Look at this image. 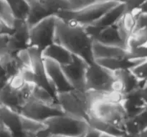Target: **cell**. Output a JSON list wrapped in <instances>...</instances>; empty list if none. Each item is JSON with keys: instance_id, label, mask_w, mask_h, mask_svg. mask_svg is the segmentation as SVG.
Returning a JSON list of instances; mask_svg holds the SVG:
<instances>
[{"instance_id": "37", "label": "cell", "mask_w": 147, "mask_h": 137, "mask_svg": "<svg viewBox=\"0 0 147 137\" xmlns=\"http://www.w3.org/2000/svg\"><path fill=\"white\" fill-rule=\"evenodd\" d=\"M142 89H143L144 92L145 93V94H146V96H147V80H145V81L142 83Z\"/></svg>"}, {"instance_id": "5", "label": "cell", "mask_w": 147, "mask_h": 137, "mask_svg": "<svg viewBox=\"0 0 147 137\" xmlns=\"http://www.w3.org/2000/svg\"><path fill=\"white\" fill-rule=\"evenodd\" d=\"M50 136H86L88 121L66 113L53 116L45 121Z\"/></svg>"}, {"instance_id": "21", "label": "cell", "mask_w": 147, "mask_h": 137, "mask_svg": "<svg viewBox=\"0 0 147 137\" xmlns=\"http://www.w3.org/2000/svg\"><path fill=\"white\" fill-rule=\"evenodd\" d=\"M0 63L4 67L8 79L20 74L23 69L22 65L16 55H5L0 58Z\"/></svg>"}, {"instance_id": "26", "label": "cell", "mask_w": 147, "mask_h": 137, "mask_svg": "<svg viewBox=\"0 0 147 137\" xmlns=\"http://www.w3.org/2000/svg\"><path fill=\"white\" fill-rule=\"evenodd\" d=\"M32 96L38 100L50 104H55L57 103L55 96L52 95L47 90L40 86H34L32 91Z\"/></svg>"}, {"instance_id": "28", "label": "cell", "mask_w": 147, "mask_h": 137, "mask_svg": "<svg viewBox=\"0 0 147 137\" xmlns=\"http://www.w3.org/2000/svg\"><path fill=\"white\" fill-rule=\"evenodd\" d=\"M0 17L12 27L14 17L4 0H0Z\"/></svg>"}, {"instance_id": "30", "label": "cell", "mask_w": 147, "mask_h": 137, "mask_svg": "<svg viewBox=\"0 0 147 137\" xmlns=\"http://www.w3.org/2000/svg\"><path fill=\"white\" fill-rule=\"evenodd\" d=\"M146 0H128L126 4V11H134L139 9L141 6L144 3Z\"/></svg>"}, {"instance_id": "11", "label": "cell", "mask_w": 147, "mask_h": 137, "mask_svg": "<svg viewBox=\"0 0 147 137\" xmlns=\"http://www.w3.org/2000/svg\"><path fill=\"white\" fill-rule=\"evenodd\" d=\"M31 57V69L34 74V84L43 88L55 96V92L47 78L42 52L34 47H27Z\"/></svg>"}, {"instance_id": "39", "label": "cell", "mask_w": 147, "mask_h": 137, "mask_svg": "<svg viewBox=\"0 0 147 137\" xmlns=\"http://www.w3.org/2000/svg\"><path fill=\"white\" fill-rule=\"evenodd\" d=\"M113 1H117V2H119V3H126V1H128V0H113Z\"/></svg>"}, {"instance_id": "3", "label": "cell", "mask_w": 147, "mask_h": 137, "mask_svg": "<svg viewBox=\"0 0 147 137\" xmlns=\"http://www.w3.org/2000/svg\"><path fill=\"white\" fill-rule=\"evenodd\" d=\"M35 85L26 82L20 73L8 80L0 91V106L20 113L21 108L32 97Z\"/></svg>"}, {"instance_id": "32", "label": "cell", "mask_w": 147, "mask_h": 137, "mask_svg": "<svg viewBox=\"0 0 147 137\" xmlns=\"http://www.w3.org/2000/svg\"><path fill=\"white\" fill-rule=\"evenodd\" d=\"M13 27L0 17V34H12Z\"/></svg>"}, {"instance_id": "23", "label": "cell", "mask_w": 147, "mask_h": 137, "mask_svg": "<svg viewBox=\"0 0 147 137\" xmlns=\"http://www.w3.org/2000/svg\"><path fill=\"white\" fill-rule=\"evenodd\" d=\"M114 73L123 86L124 94L139 86H142V83L134 76L129 69H121L114 71Z\"/></svg>"}, {"instance_id": "35", "label": "cell", "mask_w": 147, "mask_h": 137, "mask_svg": "<svg viewBox=\"0 0 147 137\" xmlns=\"http://www.w3.org/2000/svg\"><path fill=\"white\" fill-rule=\"evenodd\" d=\"M8 80H5V79H0V91L4 88V86L7 83Z\"/></svg>"}, {"instance_id": "4", "label": "cell", "mask_w": 147, "mask_h": 137, "mask_svg": "<svg viewBox=\"0 0 147 137\" xmlns=\"http://www.w3.org/2000/svg\"><path fill=\"white\" fill-rule=\"evenodd\" d=\"M55 98L65 113L85 119L89 123L91 97L88 90L73 88L56 93Z\"/></svg>"}, {"instance_id": "40", "label": "cell", "mask_w": 147, "mask_h": 137, "mask_svg": "<svg viewBox=\"0 0 147 137\" xmlns=\"http://www.w3.org/2000/svg\"><path fill=\"white\" fill-rule=\"evenodd\" d=\"M70 1H72L73 3H74V4H75V8H76V0H70ZM75 8H74V9H75Z\"/></svg>"}, {"instance_id": "2", "label": "cell", "mask_w": 147, "mask_h": 137, "mask_svg": "<svg viewBox=\"0 0 147 137\" xmlns=\"http://www.w3.org/2000/svg\"><path fill=\"white\" fill-rule=\"evenodd\" d=\"M118 4L119 2L113 0H100L78 8L61 10L56 17L65 22H72L83 26L89 25Z\"/></svg>"}, {"instance_id": "33", "label": "cell", "mask_w": 147, "mask_h": 137, "mask_svg": "<svg viewBox=\"0 0 147 137\" xmlns=\"http://www.w3.org/2000/svg\"><path fill=\"white\" fill-rule=\"evenodd\" d=\"M13 136L12 134L4 125L0 123V137H9Z\"/></svg>"}, {"instance_id": "9", "label": "cell", "mask_w": 147, "mask_h": 137, "mask_svg": "<svg viewBox=\"0 0 147 137\" xmlns=\"http://www.w3.org/2000/svg\"><path fill=\"white\" fill-rule=\"evenodd\" d=\"M64 113L58 103L50 104L45 103L32 96L20 111V114L22 116L41 122H44L50 117Z\"/></svg>"}, {"instance_id": "20", "label": "cell", "mask_w": 147, "mask_h": 137, "mask_svg": "<svg viewBox=\"0 0 147 137\" xmlns=\"http://www.w3.org/2000/svg\"><path fill=\"white\" fill-rule=\"evenodd\" d=\"M21 130L23 136H37L41 131L47 127L45 122L38 121L20 115Z\"/></svg>"}, {"instance_id": "31", "label": "cell", "mask_w": 147, "mask_h": 137, "mask_svg": "<svg viewBox=\"0 0 147 137\" xmlns=\"http://www.w3.org/2000/svg\"><path fill=\"white\" fill-rule=\"evenodd\" d=\"M144 27H147V12L140 11L136 15V24L135 30Z\"/></svg>"}, {"instance_id": "14", "label": "cell", "mask_w": 147, "mask_h": 137, "mask_svg": "<svg viewBox=\"0 0 147 137\" xmlns=\"http://www.w3.org/2000/svg\"><path fill=\"white\" fill-rule=\"evenodd\" d=\"M146 97L142 86H139L123 94L122 104L126 110L128 117L132 118L135 116L146 106Z\"/></svg>"}, {"instance_id": "19", "label": "cell", "mask_w": 147, "mask_h": 137, "mask_svg": "<svg viewBox=\"0 0 147 137\" xmlns=\"http://www.w3.org/2000/svg\"><path fill=\"white\" fill-rule=\"evenodd\" d=\"M139 12H140L139 9L134 11H126L116 23L121 36L126 43V45L128 37L136 28V15Z\"/></svg>"}, {"instance_id": "27", "label": "cell", "mask_w": 147, "mask_h": 137, "mask_svg": "<svg viewBox=\"0 0 147 137\" xmlns=\"http://www.w3.org/2000/svg\"><path fill=\"white\" fill-rule=\"evenodd\" d=\"M129 70L142 85L147 80V58Z\"/></svg>"}, {"instance_id": "22", "label": "cell", "mask_w": 147, "mask_h": 137, "mask_svg": "<svg viewBox=\"0 0 147 137\" xmlns=\"http://www.w3.org/2000/svg\"><path fill=\"white\" fill-rule=\"evenodd\" d=\"M12 27V35L28 47L30 27L26 19L14 18Z\"/></svg>"}, {"instance_id": "10", "label": "cell", "mask_w": 147, "mask_h": 137, "mask_svg": "<svg viewBox=\"0 0 147 137\" xmlns=\"http://www.w3.org/2000/svg\"><path fill=\"white\" fill-rule=\"evenodd\" d=\"M85 27L93 41L107 45L119 46L126 48V43L122 39L116 24L103 28H98L91 24Z\"/></svg>"}, {"instance_id": "15", "label": "cell", "mask_w": 147, "mask_h": 137, "mask_svg": "<svg viewBox=\"0 0 147 137\" xmlns=\"http://www.w3.org/2000/svg\"><path fill=\"white\" fill-rule=\"evenodd\" d=\"M42 55L44 57L51 59L61 66L67 65L73 61V55L64 46L57 43L46 47L42 52Z\"/></svg>"}, {"instance_id": "17", "label": "cell", "mask_w": 147, "mask_h": 137, "mask_svg": "<svg viewBox=\"0 0 147 137\" xmlns=\"http://www.w3.org/2000/svg\"><path fill=\"white\" fill-rule=\"evenodd\" d=\"M93 53L95 60L128 57V50L125 47L107 45L96 41H93Z\"/></svg>"}, {"instance_id": "16", "label": "cell", "mask_w": 147, "mask_h": 137, "mask_svg": "<svg viewBox=\"0 0 147 137\" xmlns=\"http://www.w3.org/2000/svg\"><path fill=\"white\" fill-rule=\"evenodd\" d=\"M0 122L11 132L13 136H23L20 113L6 106H0Z\"/></svg>"}, {"instance_id": "24", "label": "cell", "mask_w": 147, "mask_h": 137, "mask_svg": "<svg viewBox=\"0 0 147 137\" xmlns=\"http://www.w3.org/2000/svg\"><path fill=\"white\" fill-rule=\"evenodd\" d=\"M147 44V27L136 29L126 40V47L128 50Z\"/></svg>"}, {"instance_id": "36", "label": "cell", "mask_w": 147, "mask_h": 137, "mask_svg": "<svg viewBox=\"0 0 147 137\" xmlns=\"http://www.w3.org/2000/svg\"><path fill=\"white\" fill-rule=\"evenodd\" d=\"M139 10L140 11H145V12H147V0L144 1L143 4L141 6V7L139 8Z\"/></svg>"}, {"instance_id": "34", "label": "cell", "mask_w": 147, "mask_h": 137, "mask_svg": "<svg viewBox=\"0 0 147 137\" xmlns=\"http://www.w3.org/2000/svg\"><path fill=\"white\" fill-rule=\"evenodd\" d=\"M0 79H5V80H9L6 75L5 70H4V67H2L1 64L0 63Z\"/></svg>"}, {"instance_id": "12", "label": "cell", "mask_w": 147, "mask_h": 137, "mask_svg": "<svg viewBox=\"0 0 147 137\" xmlns=\"http://www.w3.org/2000/svg\"><path fill=\"white\" fill-rule=\"evenodd\" d=\"M88 63L73 55L70 64L62 66L63 72L73 88L86 90V75Z\"/></svg>"}, {"instance_id": "1", "label": "cell", "mask_w": 147, "mask_h": 137, "mask_svg": "<svg viewBox=\"0 0 147 137\" xmlns=\"http://www.w3.org/2000/svg\"><path fill=\"white\" fill-rule=\"evenodd\" d=\"M55 43L64 46L72 54L82 58L89 65L95 63L93 40L86 31L85 26L65 22L57 17Z\"/></svg>"}, {"instance_id": "41", "label": "cell", "mask_w": 147, "mask_h": 137, "mask_svg": "<svg viewBox=\"0 0 147 137\" xmlns=\"http://www.w3.org/2000/svg\"><path fill=\"white\" fill-rule=\"evenodd\" d=\"M146 103H147V96L146 97Z\"/></svg>"}, {"instance_id": "13", "label": "cell", "mask_w": 147, "mask_h": 137, "mask_svg": "<svg viewBox=\"0 0 147 137\" xmlns=\"http://www.w3.org/2000/svg\"><path fill=\"white\" fill-rule=\"evenodd\" d=\"M43 58L47 78L55 93L73 89L62 69V66L51 59L44 57Z\"/></svg>"}, {"instance_id": "29", "label": "cell", "mask_w": 147, "mask_h": 137, "mask_svg": "<svg viewBox=\"0 0 147 137\" xmlns=\"http://www.w3.org/2000/svg\"><path fill=\"white\" fill-rule=\"evenodd\" d=\"M132 118L137 123L142 132V131L147 127V105L139 113Z\"/></svg>"}, {"instance_id": "6", "label": "cell", "mask_w": 147, "mask_h": 137, "mask_svg": "<svg viewBox=\"0 0 147 137\" xmlns=\"http://www.w3.org/2000/svg\"><path fill=\"white\" fill-rule=\"evenodd\" d=\"M29 6L27 23L32 27L45 18L55 15L61 10L74 9L70 0H26Z\"/></svg>"}, {"instance_id": "38", "label": "cell", "mask_w": 147, "mask_h": 137, "mask_svg": "<svg viewBox=\"0 0 147 137\" xmlns=\"http://www.w3.org/2000/svg\"><path fill=\"white\" fill-rule=\"evenodd\" d=\"M140 136H147V127L142 131V132L140 134Z\"/></svg>"}, {"instance_id": "7", "label": "cell", "mask_w": 147, "mask_h": 137, "mask_svg": "<svg viewBox=\"0 0 147 137\" xmlns=\"http://www.w3.org/2000/svg\"><path fill=\"white\" fill-rule=\"evenodd\" d=\"M116 79L114 72L95 62L87 67L86 90L98 93L114 92L113 84Z\"/></svg>"}, {"instance_id": "18", "label": "cell", "mask_w": 147, "mask_h": 137, "mask_svg": "<svg viewBox=\"0 0 147 137\" xmlns=\"http://www.w3.org/2000/svg\"><path fill=\"white\" fill-rule=\"evenodd\" d=\"M126 11V4L124 3H119L117 5L110 9L98 20L90 24L98 28H103V27L113 25L117 23L119 19Z\"/></svg>"}, {"instance_id": "25", "label": "cell", "mask_w": 147, "mask_h": 137, "mask_svg": "<svg viewBox=\"0 0 147 137\" xmlns=\"http://www.w3.org/2000/svg\"><path fill=\"white\" fill-rule=\"evenodd\" d=\"M9 7L14 18L27 19L29 6L26 0H4Z\"/></svg>"}, {"instance_id": "8", "label": "cell", "mask_w": 147, "mask_h": 137, "mask_svg": "<svg viewBox=\"0 0 147 137\" xmlns=\"http://www.w3.org/2000/svg\"><path fill=\"white\" fill-rule=\"evenodd\" d=\"M57 17L55 15L45 18L30 27L28 47H34L42 52L55 42Z\"/></svg>"}]
</instances>
